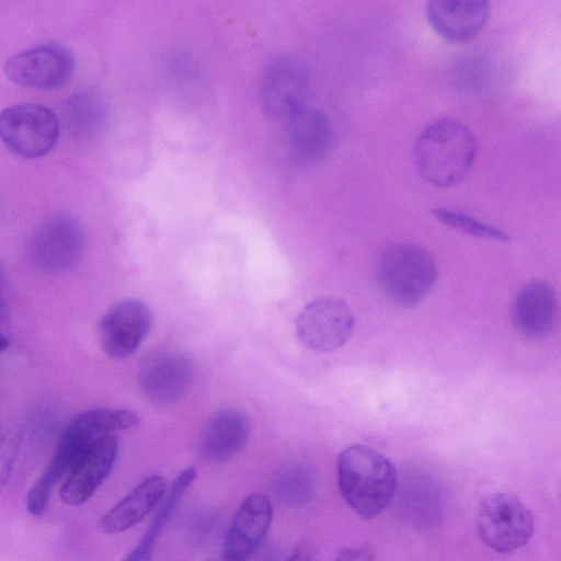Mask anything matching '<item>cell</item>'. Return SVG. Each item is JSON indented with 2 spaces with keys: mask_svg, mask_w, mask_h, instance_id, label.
I'll return each instance as SVG.
<instances>
[{
  "mask_svg": "<svg viewBox=\"0 0 561 561\" xmlns=\"http://www.w3.org/2000/svg\"><path fill=\"white\" fill-rule=\"evenodd\" d=\"M336 476L342 497L365 519L377 517L389 506L398 482L393 463L375 448L359 444L340 453Z\"/></svg>",
  "mask_w": 561,
  "mask_h": 561,
  "instance_id": "cell-1",
  "label": "cell"
},
{
  "mask_svg": "<svg viewBox=\"0 0 561 561\" xmlns=\"http://www.w3.org/2000/svg\"><path fill=\"white\" fill-rule=\"evenodd\" d=\"M477 152V140L470 128L447 117L428 124L414 144L419 174L440 187L462 182L474 164Z\"/></svg>",
  "mask_w": 561,
  "mask_h": 561,
  "instance_id": "cell-2",
  "label": "cell"
},
{
  "mask_svg": "<svg viewBox=\"0 0 561 561\" xmlns=\"http://www.w3.org/2000/svg\"><path fill=\"white\" fill-rule=\"evenodd\" d=\"M119 422L117 411L106 408L87 410L70 422L61 434L50 462L27 494L26 507L31 515L41 517L45 513L55 484L67 477L96 440L117 432Z\"/></svg>",
  "mask_w": 561,
  "mask_h": 561,
  "instance_id": "cell-3",
  "label": "cell"
},
{
  "mask_svg": "<svg viewBox=\"0 0 561 561\" xmlns=\"http://www.w3.org/2000/svg\"><path fill=\"white\" fill-rule=\"evenodd\" d=\"M437 264L422 245L400 242L387 247L378 261L377 278L393 304L410 308L420 304L437 280Z\"/></svg>",
  "mask_w": 561,
  "mask_h": 561,
  "instance_id": "cell-4",
  "label": "cell"
},
{
  "mask_svg": "<svg viewBox=\"0 0 561 561\" xmlns=\"http://www.w3.org/2000/svg\"><path fill=\"white\" fill-rule=\"evenodd\" d=\"M476 525L481 541L497 553L525 547L534 533L529 508L508 492L485 495L479 503Z\"/></svg>",
  "mask_w": 561,
  "mask_h": 561,
  "instance_id": "cell-5",
  "label": "cell"
},
{
  "mask_svg": "<svg viewBox=\"0 0 561 561\" xmlns=\"http://www.w3.org/2000/svg\"><path fill=\"white\" fill-rule=\"evenodd\" d=\"M58 137V118L43 104L21 103L0 112V140L15 156L41 158L55 147Z\"/></svg>",
  "mask_w": 561,
  "mask_h": 561,
  "instance_id": "cell-6",
  "label": "cell"
},
{
  "mask_svg": "<svg viewBox=\"0 0 561 561\" xmlns=\"http://www.w3.org/2000/svg\"><path fill=\"white\" fill-rule=\"evenodd\" d=\"M355 324L348 305L334 297H321L307 304L296 320L300 343L317 353L335 351L351 337Z\"/></svg>",
  "mask_w": 561,
  "mask_h": 561,
  "instance_id": "cell-7",
  "label": "cell"
},
{
  "mask_svg": "<svg viewBox=\"0 0 561 561\" xmlns=\"http://www.w3.org/2000/svg\"><path fill=\"white\" fill-rule=\"evenodd\" d=\"M75 67V58L66 47L45 44L10 57L4 72L11 81L22 87L56 89L70 81Z\"/></svg>",
  "mask_w": 561,
  "mask_h": 561,
  "instance_id": "cell-8",
  "label": "cell"
},
{
  "mask_svg": "<svg viewBox=\"0 0 561 561\" xmlns=\"http://www.w3.org/2000/svg\"><path fill=\"white\" fill-rule=\"evenodd\" d=\"M84 244L79 222L65 215L44 221L33 233L30 253L35 265L45 273L67 271L79 261Z\"/></svg>",
  "mask_w": 561,
  "mask_h": 561,
  "instance_id": "cell-9",
  "label": "cell"
},
{
  "mask_svg": "<svg viewBox=\"0 0 561 561\" xmlns=\"http://www.w3.org/2000/svg\"><path fill=\"white\" fill-rule=\"evenodd\" d=\"M308 76L302 65L291 57L270 61L260 79V99L265 112L278 119H289L306 104Z\"/></svg>",
  "mask_w": 561,
  "mask_h": 561,
  "instance_id": "cell-10",
  "label": "cell"
},
{
  "mask_svg": "<svg viewBox=\"0 0 561 561\" xmlns=\"http://www.w3.org/2000/svg\"><path fill=\"white\" fill-rule=\"evenodd\" d=\"M273 512L265 494L252 493L243 499L226 533L220 561H249L268 533Z\"/></svg>",
  "mask_w": 561,
  "mask_h": 561,
  "instance_id": "cell-11",
  "label": "cell"
},
{
  "mask_svg": "<svg viewBox=\"0 0 561 561\" xmlns=\"http://www.w3.org/2000/svg\"><path fill=\"white\" fill-rule=\"evenodd\" d=\"M151 324V311L146 304L136 299L121 301L100 320L101 347L112 358L128 357L146 339Z\"/></svg>",
  "mask_w": 561,
  "mask_h": 561,
  "instance_id": "cell-12",
  "label": "cell"
},
{
  "mask_svg": "<svg viewBox=\"0 0 561 561\" xmlns=\"http://www.w3.org/2000/svg\"><path fill=\"white\" fill-rule=\"evenodd\" d=\"M114 435L96 440L77 461L60 490L61 501L70 506L87 502L110 474L117 457Z\"/></svg>",
  "mask_w": 561,
  "mask_h": 561,
  "instance_id": "cell-13",
  "label": "cell"
},
{
  "mask_svg": "<svg viewBox=\"0 0 561 561\" xmlns=\"http://www.w3.org/2000/svg\"><path fill=\"white\" fill-rule=\"evenodd\" d=\"M558 312L559 300L553 286L541 279H531L517 291L511 319L522 335L538 339L553 330Z\"/></svg>",
  "mask_w": 561,
  "mask_h": 561,
  "instance_id": "cell-14",
  "label": "cell"
},
{
  "mask_svg": "<svg viewBox=\"0 0 561 561\" xmlns=\"http://www.w3.org/2000/svg\"><path fill=\"white\" fill-rule=\"evenodd\" d=\"M194 378L192 362L179 353H163L151 357L141 367L139 383L152 402L167 404L183 397Z\"/></svg>",
  "mask_w": 561,
  "mask_h": 561,
  "instance_id": "cell-15",
  "label": "cell"
},
{
  "mask_svg": "<svg viewBox=\"0 0 561 561\" xmlns=\"http://www.w3.org/2000/svg\"><path fill=\"white\" fill-rule=\"evenodd\" d=\"M432 28L450 42H467L478 35L489 21L491 5L481 0H433L426 4Z\"/></svg>",
  "mask_w": 561,
  "mask_h": 561,
  "instance_id": "cell-16",
  "label": "cell"
},
{
  "mask_svg": "<svg viewBox=\"0 0 561 561\" xmlns=\"http://www.w3.org/2000/svg\"><path fill=\"white\" fill-rule=\"evenodd\" d=\"M167 491L164 477H147L101 517L100 530L116 535L134 527L159 507Z\"/></svg>",
  "mask_w": 561,
  "mask_h": 561,
  "instance_id": "cell-17",
  "label": "cell"
},
{
  "mask_svg": "<svg viewBox=\"0 0 561 561\" xmlns=\"http://www.w3.org/2000/svg\"><path fill=\"white\" fill-rule=\"evenodd\" d=\"M250 435L248 416L233 409L218 412L204 427L199 440L201 457L210 463H221L236 456Z\"/></svg>",
  "mask_w": 561,
  "mask_h": 561,
  "instance_id": "cell-18",
  "label": "cell"
},
{
  "mask_svg": "<svg viewBox=\"0 0 561 561\" xmlns=\"http://www.w3.org/2000/svg\"><path fill=\"white\" fill-rule=\"evenodd\" d=\"M288 122V146L293 157L302 163L319 160L331 140L328 117L321 111L305 105Z\"/></svg>",
  "mask_w": 561,
  "mask_h": 561,
  "instance_id": "cell-19",
  "label": "cell"
},
{
  "mask_svg": "<svg viewBox=\"0 0 561 561\" xmlns=\"http://www.w3.org/2000/svg\"><path fill=\"white\" fill-rule=\"evenodd\" d=\"M311 493L312 479L300 466L284 470L274 482V494L283 505L300 506L309 500Z\"/></svg>",
  "mask_w": 561,
  "mask_h": 561,
  "instance_id": "cell-20",
  "label": "cell"
},
{
  "mask_svg": "<svg viewBox=\"0 0 561 561\" xmlns=\"http://www.w3.org/2000/svg\"><path fill=\"white\" fill-rule=\"evenodd\" d=\"M434 217L445 226L471 237L506 241L508 236L501 229L482 222L458 210L437 207L433 209Z\"/></svg>",
  "mask_w": 561,
  "mask_h": 561,
  "instance_id": "cell-21",
  "label": "cell"
},
{
  "mask_svg": "<svg viewBox=\"0 0 561 561\" xmlns=\"http://www.w3.org/2000/svg\"><path fill=\"white\" fill-rule=\"evenodd\" d=\"M22 440V432L15 428L0 438V492L7 484Z\"/></svg>",
  "mask_w": 561,
  "mask_h": 561,
  "instance_id": "cell-22",
  "label": "cell"
},
{
  "mask_svg": "<svg viewBox=\"0 0 561 561\" xmlns=\"http://www.w3.org/2000/svg\"><path fill=\"white\" fill-rule=\"evenodd\" d=\"M334 561H373V556L367 549L352 547L341 550Z\"/></svg>",
  "mask_w": 561,
  "mask_h": 561,
  "instance_id": "cell-23",
  "label": "cell"
},
{
  "mask_svg": "<svg viewBox=\"0 0 561 561\" xmlns=\"http://www.w3.org/2000/svg\"><path fill=\"white\" fill-rule=\"evenodd\" d=\"M286 561H311V550L306 543L297 545Z\"/></svg>",
  "mask_w": 561,
  "mask_h": 561,
  "instance_id": "cell-24",
  "label": "cell"
},
{
  "mask_svg": "<svg viewBox=\"0 0 561 561\" xmlns=\"http://www.w3.org/2000/svg\"><path fill=\"white\" fill-rule=\"evenodd\" d=\"M9 342L4 336H0V352L8 348Z\"/></svg>",
  "mask_w": 561,
  "mask_h": 561,
  "instance_id": "cell-25",
  "label": "cell"
},
{
  "mask_svg": "<svg viewBox=\"0 0 561 561\" xmlns=\"http://www.w3.org/2000/svg\"><path fill=\"white\" fill-rule=\"evenodd\" d=\"M207 561H210V560H207Z\"/></svg>",
  "mask_w": 561,
  "mask_h": 561,
  "instance_id": "cell-26",
  "label": "cell"
}]
</instances>
